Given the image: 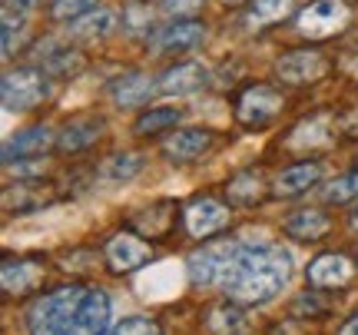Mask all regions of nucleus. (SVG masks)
Masks as SVG:
<instances>
[{"label":"nucleus","instance_id":"obj_38","mask_svg":"<svg viewBox=\"0 0 358 335\" xmlns=\"http://www.w3.org/2000/svg\"><path fill=\"white\" fill-rule=\"evenodd\" d=\"M222 3H226V7H229V3H245V0H222Z\"/></svg>","mask_w":358,"mask_h":335},{"label":"nucleus","instance_id":"obj_30","mask_svg":"<svg viewBox=\"0 0 358 335\" xmlns=\"http://www.w3.org/2000/svg\"><path fill=\"white\" fill-rule=\"evenodd\" d=\"M153 7L146 3V0H133L123 7V27H127L129 34H150L153 30Z\"/></svg>","mask_w":358,"mask_h":335},{"label":"nucleus","instance_id":"obj_31","mask_svg":"<svg viewBox=\"0 0 358 335\" xmlns=\"http://www.w3.org/2000/svg\"><path fill=\"white\" fill-rule=\"evenodd\" d=\"M96 7V0H50V17L57 24H70Z\"/></svg>","mask_w":358,"mask_h":335},{"label":"nucleus","instance_id":"obj_27","mask_svg":"<svg viewBox=\"0 0 358 335\" xmlns=\"http://www.w3.org/2000/svg\"><path fill=\"white\" fill-rule=\"evenodd\" d=\"M179 116H182V110H176V106H153V110H146V113L136 116L133 133H136V136H159L166 127H176Z\"/></svg>","mask_w":358,"mask_h":335},{"label":"nucleus","instance_id":"obj_15","mask_svg":"<svg viewBox=\"0 0 358 335\" xmlns=\"http://www.w3.org/2000/svg\"><path fill=\"white\" fill-rule=\"evenodd\" d=\"M206 83H209V70L199 60H182L156 80V90L166 93V97H186V93L203 90Z\"/></svg>","mask_w":358,"mask_h":335},{"label":"nucleus","instance_id":"obj_21","mask_svg":"<svg viewBox=\"0 0 358 335\" xmlns=\"http://www.w3.org/2000/svg\"><path fill=\"white\" fill-rule=\"evenodd\" d=\"M113 27H116V10H110V7H93V10H87L83 17L70 20L66 34L73 40L93 43V40H103L106 34H113Z\"/></svg>","mask_w":358,"mask_h":335},{"label":"nucleus","instance_id":"obj_2","mask_svg":"<svg viewBox=\"0 0 358 335\" xmlns=\"http://www.w3.org/2000/svg\"><path fill=\"white\" fill-rule=\"evenodd\" d=\"M289 276H292V256L282 245L239 243L216 285L239 306H262L289 285Z\"/></svg>","mask_w":358,"mask_h":335},{"label":"nucleus","instance_id":"obj_12","mask_svg":"<svg viewBox=\"0 0 358 335\" xmlns=\"http://www.w3.org/2000/svg\"><path fill=\"white\" fill-rule=\"evenodd\" d=\"M103 259H106L110 272L127 276V272H136L140 266H146V262L153 259V245H146L140 236H133V232H120V236H113V239L106 243Z\"/></svg>","mask_w":358,"mask_h":335},{"label":"nucleus","instance_id":"obj_11","mask_svg":"<svg viewBox=\"0 0 358 335\" xmlns=\"http://www.w3.org/2000/svg\"><path fill=\"white\" fill-rule=\"evenodd\" d=\"M203 40H206V27L196 17H186V20H169L166 27H159L153 34V40H150V47H153V53L169 57V53L196 50Z\"/></svg>","mask_w":358,"mask_h":335},{"label":"nucleus","instance_id":"obj_35","mask_svg":"<svg viewBox=\"0 0 358 335\" xmlns=\"http://www.w3.org/2000/svg\"><path fill=\"white\" fill-rule=\"evenodd\" d=\"M43 3V0H3V10L10 13H20V17H27V13H34Z\"/></svg>","mask_w":358,"mask_h":335},{"label":"nucleus","instance_id":"obj_26","mask_svg":"<svg viewBox=\"0 0 358 335\" xmlns=\"http://www.w3.org/2000/svg\"><path fill=\"white\" fill-rule=\"evenodd\" d=\"M173 216H176V206H173V203H156V206H146L143 213H136L129 222H133L136 232H143V236H166Z\"/></svg>","mask_w":358,"mask_h":335},{"label":"nucleus","instance_id":"obj_34","mask_svg":"<svg viewBox=\"0 0 358 335\" xmlns=\"http://www.w3.org/2000/svg\"><path fill=\"white\" fill-rule=\"evenodd\" d=\"M206 0H159V10L173 17V20H186V17H196L203 10Z\"/></svg>","mask_w":358,"mask_h":335},{"label":"nucleus","instance_id":"obj_4","mask_svg":"<svg viewBox=\"0 0 358 335\" xmlns=\"http://www.w3.org/2000/svg\"><path fill=\"white\" fill-rule=\"evenodd\" d=\"M285 110V93L279 87H268V83H249L239 97H236V123L245 129H266L272 127L279 113Z\"/></svg>","mask_w":358,"mask_h":335},{"label":"nucleus","instance_id":"obj_22","mask_svg":"<svg viewBox=\"0 0 358 335\" xmlns=\"http://www.w3.org/2000/svg\"><path fill=\"white\" fill-rule=\"evenodd\" d=\"M37 64L50 73V77H77L83 70V53L77 47H64V43H47V50L37 53Z\"/></svg>","mask_w":358,"mask_h":335},{"label":"nucleus","instance_id":"obj_33","mask_svg":"<svg viewBox=\"0 0 358 335\" xmlns=\"http://www.w3.org/2000/svg\"><path fill=\"white\" fill-rule=\"evenodd\" d=\"M43 156H24V159H17V166L7 163V176H17L20 183H34V176H43Z\"/></svg>","mask_w":358,"mask_h":335},{"label":"nucleus","instance_id":"obj_29","mask_svg":"<svg viewBox=\"0 0 358 335\" xmlns=\"http://www.w3.org/2000/svg\"><path fill=\"white\" fill-rule=\"evenodd\" d=\"M322 199L335 203V206H352L358 203V169H348L342 176H335L332 183L322 186Z\"/></svg>","mask_w":358,"mask_h":335},{"label":"nucleus","instance_id":"obj_25","mask_svg":"<svg viewBox=\"0 0 358 335\" xmlns=\"http://www.w3.org/2000/svg\"><path fill=\"white\" fill-rule=\"evenodd\" d=\"M262 196H266V180L252 169H245V173H239V176H232L226 183V199L239 209H252Z\"/></svg>","mask_w":358,"mask_h":335},{"label":"nucleus","instance_id":"obj_5","mask_svg":"<svg viewBox=\"0 0 358 335\" xmlns=\"http://www.w3.org/2000/svg\"><path fill=\"white\" fill-rule=\"evenodd\" d=\"M348 24H352V10H348L345 0H312L295 17L299 34L308 40H329L335 34H342Z\"/></svg>","mask_w":358,"mask_h":335},{"label":"nucleus","instance_id":"obj_18","mask_svg":"<svg viewBox=\"0 0 358 335\" xmlns=\"http://www.w3.org/2000/svg\"><path fill=\"white\" fill-rule=\"evenodd\" d=\"M0 279H3L7 296H27L43 279V262L40 259H7L3 269H0Z\"/></svg>","mask_w":358,"mask_h":335},{"label":"nucleus","instance_id":"obj_8","mask_svg":"<svg viewBox=\"0 0 358 335\" xmlns=\"http://www.w3.org/2000/svg\"><path fill=\"white\" fill-rule=\"evenodd\" d=\"M229 226V206H222L213 196H196L182 206V229L192 239H209Z\"/></svg>","mask_w":358,"mask_h":335},{"label":"nucleus","instance_id":"obj_32","mask_svg":"<svg viewBox=\"0 0 358 335\" xmlns=\"http://www.w3.org/2000/svg\"><path fill=\"white\" fill-rule=\"evenodd\" d=\"M100 335H163L159 322L156 319H146V315H129L123 322H116L110 332H100Z\"/></svg>","mask_w":358,"mask_h":335},{"label":"nucleus","instance_id":"obj_20","mask_svg":"<svg viewBox=\"0 0 358 335\" xmlns=\"http://www.w3.org/2000/svg\"><path fill=\"white\" fill-rule=\"evenodd\" d=\"M50 146H57V136H53L50 127H30V129H20L17 136L7 140L3 146V163H13V159H24V156H43Z\"/></svg>","mask_w":358,"mask_h":335},{"label":"nucleus","instance_id":"obj_24","mask_svg":"<svg viewBox=\"0 0 358 335\" xmlns=\"http://www.w3.org/2000/svg\"><path fill=\"white\" fill-rule=\"evenodd\" d=\"M295 13V0H252L245 10V27L249 30H266Z\"/></svg>","mask_w":358,"mask_h":335},{"label":"nucleus","instance_id":"obj_14","mask_svg":"<svg viewBox=\"0 0 358 335\" xmlns=\"http://www.w3.org/2000/svg\"><path fill=\"white\" fill-rule=\"evenodd\" d=\"M156 90V80L150 73H143V70H127V73H120V77L106 87L110 93V100L113 106L120 110H133V106H143Z\"/></svg>","mask_w":358,"mask_h":335},{"label":"nucleus","instance_id":"obj_23","mask_svg":"<svg viewBox=\"0 0 358 335\" xmlns=\"http://www.w3.org/2000/svg\"><path fill=\"white\" fill-rule=\"evenodd\" d=\"M206 332L209 335H249V319H245V312L239 302H232L229 306H213L209 315H206Z\"/></svg>","mask_w":358,"mask_h":335},{"label":"nucleus","instance_id":"obj_16","mask_svg":"<svg viewBox=\"0 0 358 335\" xmlns=\"http://www.w3.org/2000/svg\"><path fill=\"white\" fill-rule=\"evenodd\" d=\"M319 180H322V163L319 159L292 163V166H285L279 176L272 180V196H275V199H292V196L308 193Z\"/></svg>","mask_w":358,"mask_h":335},{"label":"nucleus","instance_id":"obj_28","mask_svg":"<svg viewBox=\"0 0 358 335\" xmlns=\"http://www.w3.org/2000/svg\"><path fill=\"white\" fill-rule=\"evenodd\" d=\"M143 173V156L133 153V150H123V153H113L103 166V176L110 183H129Z\"/></svg>","mask_w":358,"mask_h":335},{"label":"nucleus","instance_id":"obj_13","mask_svg":"<svg viewBox=\"0 0 358 335\" xmlns=\"http://www.w3.org/2000/svg\"><path fill=\"white\" fill-rule=\"evenodd\" d=\"M106 129V120L103 116H73L66 120V127L57 133V150L60 153H87L90 146H96V140Z\"/></svg>","mask_w":358,"mask_h":335},{"label":"nucleus","instance_id":"obj_1","mask_svg":"<svg viewBox=\"0 0 358 335\" xmlns=\"http://www.w3.org/2000/svg\"><path fill=\"white\" fill-rule=\"evenodd\" d=\"M110 296L100 285H57L27 306L30 335H100L110 325Z\"/></svg>","mask_w":358,"mask_h":335},{"label":"nucleus","instance_id":"obj_3","mask_svg":"<svg viewBox=\"0 0 358 335\" xmlns=\"http://www.w3.org/2000/svg\"><path fill=\"white\" fill-rule=\"evenodd\" d=\"M3 106L10 113H30L50 97V73L43 66H13L0 80Z\"/></svg>","mask_w":358,"mask_h":335},{"label":"nucleus","instance_id":"obj_6","mask_svg":"<svg viewBox=\"0 0 358 335\" xmlns=\"http://www.w3.org/2000/svg\"><path fill=\"white\" fill-rule=\"evenodd\" d=\"M275 73L289 87H308V83H319L329 73V57L315 47H299V50L282 53L275 60Z\"/></svg>","mask_w":358,"mask_h":335},{"label":"nucleus","instance_id":"obj_37","mask_svg":"<svg viewBox=\"0 0 358 335\" xmlns=\"http://www.w3.org/2000/svg\"><path fill=\"white\" fill-rule=\"evenodd\" d=\"M352 229H358V206H352Z\"/></svg>","mask_w":358,"mask_h":335},{"label":"nucleus","instance_id":"obj_17","mask_svg":"<svg viewBox=\"0 0 358 335\" xmlns=\"http://www.w3.org/2000/svg\"><path fill=\"white\" fill-rule=\"evenodd\" d=\"M282 232L295 243H319L332 232V216L325 209H299L282 222Z\"/></svg>","mask_w":358,"mask_h":335},{"label":"nucleus","instance_id":"obj_10","mask_svg":"<svg viewBox=\"0 0 358 335\" xmlns=\"http://www.w3.org/2000/svg\"><path fill=\"white\" fill-rule=\"evenodd\" d=\"M213 143H216V133L209 127H182L163 140V156L169 163L182 166V163H192V159H203L213 150Z\"/></svg>","mask_w":358,"mask_h":335},{"label":"nucleus","instance_id":"obj_36","mask_svg":"<svg viewBox=\"0 0 358 335\" xmlns=\"http://www.w3.org/2000/svg\"><path fill=\"white\" fill-rule=\"evenodd\" d=\"M338 335H358V312L348 319L345 325H342V329H338Z\"/></svg>","mask_w":358,"mask_h":335},{"label":"nucleus","instance_id":"obj_9","mask_svg":"<svg viewBox=\"0 0 358 335\" xmlns=\"http://www.w3.org/2000/svg\"><path fill=\"white\" fill-rule=\"evenodd\" d=\"M308 285L319 289V292H332V289H348L355 283L358 266L345 252H322L308 262Z\"/></svg>","mask_w":358,"mask_h":335},{"label":"nucleus","instance_id":"obj_7","mask_svg":"<svg viewBox=\"0 0 358 335\" xmlns=\"http://www.w3.org/2000/svg\"><path fill=\"white\" fill-rule=\"evenodd\" d=\"M239 239H216V243H206L203 249L189 252L186 259V272H189V283L192 285H216L226 262L232 259Z\"/></svg>","mask_w":358,"mask_h":335},{"label":"nucleus","instance_id":"obj_19","mask_svg":"<svg viewBox=\"0 0 358 335\" xmlns=\"http://www.w3.org/2000/svg\"><path fill=\"white\" fill-rule=\"evenodd\" d=\"M329 140H332V116L315 113V116H306L302 123H295L292 133L285 136V146L295 150V153H308L315 146H325Z\"/></svg>","mask_w":358,"mask_h":335}]
</instances>
